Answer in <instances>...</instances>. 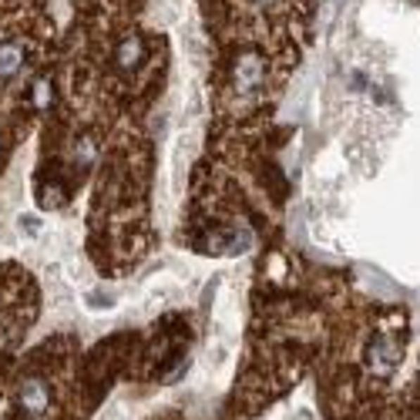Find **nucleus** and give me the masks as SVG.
I'll return each mask as SVG.
<instances>
[{
    "instance_id": "obj_1",
    "label": "nucleus",
    "mask_w": 420,
    "mask_h": 420,
    "mask_svg": "<svg viewBox=\"0 0 420 420\" xmlns=\"http://www.w3.org/2000/svg\"><path fill=\"white\" fill-rule=\"evenodd\" d=\"M17 400H20V407H24L27 414H47V407H51V390H47L44 380L27 376V380L20 383V390H17Z\"/></svg>"
},
{
    "instance_id": "obj_2",
    "label": "nucleus",
    "mask_w": 420,
    "mask_h": 420,
    "mask_svg": "<svg viewBox=\"0 0 420 420\" xmlns=\"http://www.w3.org/2000/svg\"><path fill=\"white\" fill-rule=\"evenodd\" d=\"M397 360H400V346L393 343L390 336H376L370 353H367V367L374 374H390L393 367H397Z\"/></svg>"
}]
</instances>
